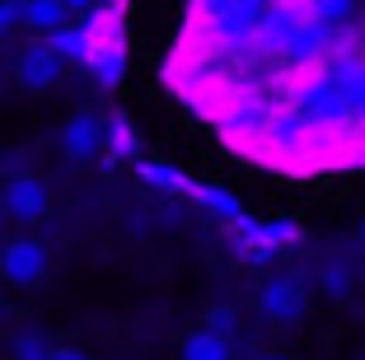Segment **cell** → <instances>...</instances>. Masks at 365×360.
Here are the masks:
<instances>
[{
    "instance_id": "9c48e42d",
    "label": "cell",
    "mask_w": 365,
    "mask_h": 360,
    "mask_svg": "<svg viewBox=\"0 0 365 360\" xmlns=\"http://www.w3.org/2000/svg\"><path fill=\"white\" fill-rule=\"evenodd\" d=\"M103 150H108V159H136V127H131L122 113H113L108 117V127H103Z\"/></svg>"
},
{
    "instance_id": "d6986e66",
    "label": "cell",
    "mask_w": 365,
    "mask_h": 360,
    "mask_svg": "<svg viewBox=\"0 0 365 360\" xmlns=\"http://www.w3.org/2000/svg\"><path fill=\"white\" fill-rule=\"evenodd\" d=\"M258 360H286V356H258Z\"/></svg>"
},
{
    "instance_id": "5bb4252c",
    "label": "cell",
    "mask_w": 365,
    "mask_h": 360,
    "mask_svg": "<svg viewBox=\"0 0 365 360\" xmlns=\"http://www.w3.org/2000/svg\"><path fill=\"white\" fill-rule=\"evenodd\" d=\"M206 328H211L215 337H235V314H230V309H215V314L206 318Z\"/></svg>"
},
{
    "instance_id": "4fadbf2b",
    "label": "cell",
    "mask_w": 365,
    "mask_h": 360,
    "mask_svg": "<svg viewBox=\"0 0 365 360\" xmlns=\"http://www.w3.org/2000/svg\"><path fill=\"white\" fill-rule=\"evenodd\" d=\"M14 360H47V337L43 332H19L14 337Z\"/></svg>"
},
{
    "instance_id": "3957f363",
    "label": "cell",
    "mask_w": 365,
    "mask_h": 360,
    "mask_svg": "<svg viewBox=\"0 0 365 360\" xmlns=\"http://www.w3.org/2000/svg\"><path fill=\"white\" fill-rule=\"evenodd\" d=\"M47 272V248L38 244V239H14V244H5V253H0V276L10 281V286H33V281H43Z\"/></svg>"
},
{
    "instance_id": "5b68a950",
    "label": "cell",
    "mask_w": 365,
    "mask_h": 360,
    "mask_svg": "<svg viewBox=\"0 0 365 360\" xmlns=\"http://www.w3.org/2000/svg\"><path fill=\"white\" fill-rule=\"evenodd\" d=\"M262 314H267L272 323H300V318H304V290H300V281H290V276L267 281V286H262Z\"/></svg>"
},
{
    "instance_id": "ac0fdd59",
    "label": "cell",
    "mask_w": 365,
    "mask_h": 360,
    "mask_svg": "<svg viewBox=\"0 0 365 360\" xmlns=\"http://www.w3.org/2000/svg\"><path fill=\"white\" fill-rule=\"evenodd\" d=\"M66 10H89V5H94V0H61Z\"/></svg>"
},
{
    "instance_id": "e0dca14e",
    "label": "cell",
    "mask_w": 365,
    "mask_h": 360,
    "mask_svg": "<svg viewBox=\"0 0 365 360\" xmlns=\"http://www.w3.org/2000/svg\"><path fill=\"white\" fill-rule=\"evenodd\" d=\"M47 360H85V351H76V346H47Z\"/></svg>"
},
{
    "instance_id": "52a82bcc",
    "label": "cell",
    "mask_w": 365,
    "mask_h": 360,
    "mask_svg": "<svg viewBox=\"0 0 365 360\" xmlns=\"http://www.w3.org/2000/svg\"><path fill=\"white\" fill-rule=\"evenodd\" d=\"M66 5L61 0H24L19 5V24H29L33 33H52V29H61L66 24Z\"/></svg>"
},
{
    "instance_id": "6da1fadb",
    "label": "cell",
    "mask_w": 365,
    "mask_h": 360,
    "mask_svg": "<svg viewBox=\"0 0 365 360\" xmlns=\"http://www.w3.org/2000/svg\"><path fill=\"white\" fill-rule=\"evenodd\" d=\"M230 225H235V230H230V248H235L244 262H272L281 248L300 244V230L290 220L258 225V220H248V215H239V220H230Z\"/></svg>"
},
{
    "instance_id": "7c38bea8",
    "label": "cell",
    "mask_w": 365,
    "mask_h": 360,
    "mask_svg": "<svg viewBox=\"0 0 365 360\" xmlns=\"http://www.w3.org/2000/svg\"><path fill=\"white\" fill-rule=\"evenodd\" d=\"M182 360H230V337H215L211 328L192 332L182 341Z\"/></svg>"
},
{
    "instance_id": "ba28073f",
    "label": "cell",
    "mask_w": 365,
    "mask_h": 360,
    "mask_svg": "<svg viewBox=\"0 0 365 360\" xmlns=\"http://www.w3.org/2000/svg\"><path fill=\"white\" fill-rule=\"evenodd\" d=\"M47 47H52L61 61H80V66H85V52H89L85 24H61V29H52V33H47Z\"/></svg>"
},
{
    "instance_id": "8992f818",
    "label": "cell",
    "mask_w": 365,
    "mask_h": 360,
    "mask_svg": "<svg viewBox=\"0 0 365 360\" xmlns=\"http://www.w3.org/2000/svg\"><path fill=\"white\" fill-rule=\"evenodd\" d=\"M61 66H66V61H61V56H56L47 43H29L14 71H19V85L47 89V85H56V80H61Z\"/></svg>"
},
{
    "instance_id": "8fae6325",
    "label": "cell",
    "mask_w": 365,
    "mask_h": 360,
    "mask_svg": "<svg viewBox=\"0 0 365 360\" xmlns=\"http://www.w3.org/2000/svg\"><path fill=\"white\" fill-rule=\"evenodd\" d=\"M140 178L150 182L155 192H169V197L187 192V182H192L182 169H173V164H164V159H145V164H140Z\"/></svg>"
},
{
    "instance_id": "7a4b0ae2",
    "label": "cell",
    "mask_w": 365,
    "mask_h": 360,
    "mask_svg": "<svg viewBox=\"0 0 365 360\" xmlns=\"http://www.w3.org/2000/svg\"><path fill=\"white\" fill-rule=\"evenodd\" d=\"M0 202H5V215H14V220L33 225L38 215L47 211V182L43 178H33V173H14L5 187H0Z\"/></svg>"
},
{
    "instance_id": "277c9868",
    "label": "cell",
    "mask_w": 365,
    "mask_h": 360,
    "mask_svg": "<svg viewBox=\"0 0 365 360\" xmlns=\"http://www.w3.org/2000/svg\"><path fill=\"white\" fill-rule=\"evenodd\" d=\"M61 150H66V159L89 164V159L103 150V122H98L94 113H76L71 122H66V131H61Z\"/></svg>"
},
{
    "instance_id": "2e32d148",
    "label": "cell",
    "mask_w": 365,
    "mask_h": 360,
    "mask_svg": "<svg viewBox=\"0 0 365 360\" xmlns=\"http://www.w3.org/2000/svg\"><path fill=\"white\" fill-rule=\"evenodd\" d=\"M323 290H328V295H342L346 290V272L342 267H328V272H323Z\"/></svg>"
},
{
    "instance_id": "30bf717a",
    "label": "cell",
    "mask_w": 365,
    "mask_h": 360,
    "mask_svg": "<svg viewBox=\"0 0 365 360\" xmlns=\"http://www.w3.org/2000/svg\"><path fill=\"white\" fill-rule=\"evenodd\" d=\"M187 197H192L197 206H206L211 215H220V220H239L244 215V206L230 197L225 187H206V182H187Z\"/></svg>"
},
{
    "instance_id": "ffe728a7",
    "label": "cell",
    "mask_w": 365,
    "mask_h": 360,
    "mask_svg": "<svg viewBox=\"0 0 365 360\" xmlns=\"http://www.w3.org/2000/svg\"><path fill=\"white\" fill-rule=\"evenodd\" d=\"M0 215H5V202H0Z\"/></svg>"
},
{
    "instance_id": "9a60e30c",
    "label": "cell",
    "mask_w": 365,
    "mask_h": 360,
    "mask_svg": "<svg viewBox=\"0 0 365 360\" xmlns=\"http://www.w3.org/2000/svg\"><path fill=\"white\" fill-rule=\"evenodd\" d=\"M19 5L24 0H0V38H5L10 29H19Z\"/></svg>"
}]
</instances>
